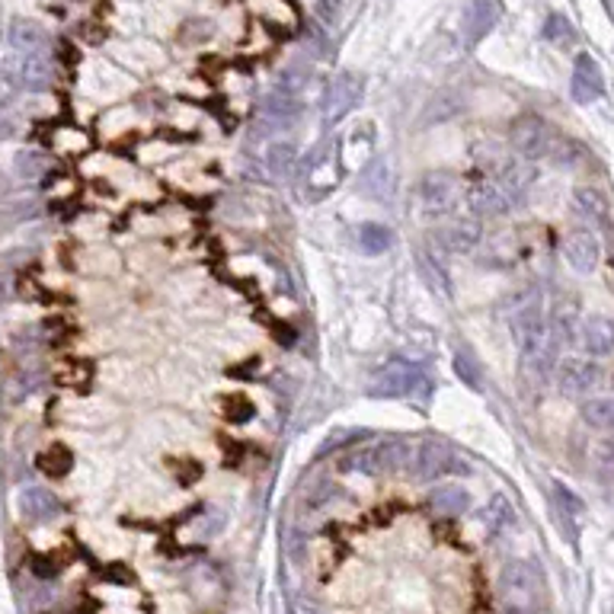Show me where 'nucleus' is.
<instances>
[{
  "instance_id": "nucleus-25",
  "label": "nucleus",
  "mask_w": 614,
  "mask_h": 614,
  "mask_svg": "<svg viewBox=\"0 0 614 614\" xmlns=\"http://www.w3.org/2000/svg\"><path fill=\"white\" fill-rule=\"evenodd\" d=\"M263 161H266V167H269L272 176L285 180V176H291V170H295L297 151H295V144H291V141H272L269 148H266Z\"/></svg>"
},
{
  "instance_id": "nucleus-18",
  "label": "nucleus",
  "mask_w": 614,
  "mask_h": 614,
  "mask_svg": "<svg viewBox=\"0 0 614 614\" xmlns=\"http://www.w3.org/2000/svg\"><path fill=\"white\" fill-rule=\"evenodd\" d=\"M52 81H54V68L45 48L23 54V87L33 90V93H45V90H52Z\"/></svg>"
},
{
  "instance_id": "nucleus-24",
  "label": "nucleus",
  "mask_w": 614,
  "mask_h": 614,
  "mask_svg": "<svg viewBox=\"0 0 614 614\" xmlns=\"http://www.w3.org/2000/svg\"><path fill=\"white\" fill-rule=\"evenodd\" d=\"M391 243H394V234L387 224L368 221L358 228V247H362L365 257H381L385 250H391Z\"/></svg>"
},
{
  "instance_id": "nucleus-36",
  "label": "nucleus",
  "mask_w": 614,
  "mask_h": 614,
  "mask_svg": "<svg viewBox=\"0 0 614 614\" xmlns=\"http://www.w3.org/2000/svg\"><path fill=\"white\" fill-rule=\"evenodd\" d=\"M224 525L221 512L218 509H202V515H199V538H211V534H218Z\"/></svg>"
},
{
  "instance_id": "nucleus-11",
  "label": "nucleus",
  "mask_w": 614,
  "mask_h": 614,
  "mask_svg": "<svg viewBox=\"0 0 614 614\" xmlns=\"http://www.w3.org/2000/svg\"><path fill=\"white\" fill-rule=\"evenodd\" d=\"M563 257H567L570 269H576L580 276H589V272L599 269L601 243H599V237H595V230L582 228V230L567 234V240H563Z\"/></svg>"
},
{
  "instance_id": "nucleus-39",
  "label": "nucleus",
  "mask_w": 614,
  "mask_h": 614,
  "mask_svg": "<svg viewBox=\"0 0 614 614\" xmlns=\"http://www.w3.org/2000/svg\"><path fill=\"white\" fill-rule=\"evenodd\" d=\"M611 387H614V372H611Z\"/></svg>"
},
{
  "instance_id": "nucleus-6",
  "label": "nucleus",
  "mask_w": 614,
  "mask_h": 614,
  "mask_svg": "<svg viewBox=\"0 0 614 614\" xmlns=\"http://www.w3.org/2000/svg\"><path fill=\"white\" fill-rule=\"evenodd\" d=\"M413 467H416L419 480H435L442 473H467V464L452 454L448 442L442 439H425L419 442V448L413 452Z\"/></svg>"
},
{
  "instance_id": "nucleus-37",
  "label": "nucleus",
  "mask_w": 614,
  "mask_h": 614,
  "mask_svg": "<svg viewBox=\"0 0 614 614\" xmlns=\"http://www.w3.org/2000/svg\"><path fill=\"white\" fill-rule=\"evenodd\" d=\"M336 10H339V0H320L317 4V14L324 23H333L336 20Z\"/></svg>"
},
{
  "instance_id": "nucleus-1",
  "label": "nucleus",
  "mask_w": 614,
  "mask_h": 614,
  "mask_svg": "<svg viewBox=\"0 0 614 614\" xmlns=\"http://www.w3.org/2000/svg\"><path fill=\"white\" fill-rule=\"evenodd\" d=\"M496 589H500V599L506 601L509 611H531L541 599L544 580L531 560H512L502 567Z\"/></svg>"
},
{
  "instance_id": "nucleus-38",
  "label": "nucleus",
  "mask_w": 614,
  "mask_h": 614,
  "mask_svg": "<svg viewBox=\"0 0 614 614\" xmlns=\"http://www.w3.org/2000/svg\"><path fill=\"white\" fill-rule=\"evenodd\" d=\"M307 614H324V611H317V608H311V611H307Z\"/></svg>"
},
{
  "instance_id": "nucleus-28",
  "label": "nucleus",
  "mask_w": 614,
  "mask_h": 614,
  "mask_svg": "<svg viewBox=\"0 0 614 614\" xmlns=\"http://www.w3.org/2000/svg\"><path fill=\"white\" fill-rule=\"evenodd\" d=\"M544 39L551 42V45H557V48H573L576 45L573 23H570L567 16H560V14H551V16H547V23H544Z\"/></svg>"
},
{
  "instance_id": "nucleus-8",
  "label": "nucleus",
  "mask_w": 614,
  "mask_h": 614,
  "mask_svg": "<svg viewBox=\"0 0 614 614\" xmlns=\"http://www.w3.org/2000/svg\"><path fill=\"white\" fill-rule=\"evenodd\" d=\"M362 77L356 74H336L330 83H326L324 93V122H339L346 112L356 109V102L362 100Z\"/></svg>"
},
{
  "instance_id": "nucleus-34",
  "label": "nucleus",
  "mask_w": 614,
  "mask_h": 614,
  "mask_svg": "<svg viewBox=\"0 0 614 614\" xmlns=\"http://www.w3.org/2000/svg\"><path fill=\"white\" fill-rule=\"evenodd\" d=\"M339 496V486L333 483V480H320V483H314L307 493H304V506L307 509H324L326 502H333Z\"/></svg>"
},
{
  "instance_id": "nucleus-5",
  "label": "nucleus",
  "mask_w": 614,
  "mask_h": 614,
  "mask_svg": "<svg viewBox=\"0 0 614 614\" xmlns=\"http://www.w3.org/2000/svg\"><path fill=\"white\" fill-rule=\"evenodd\" d=\"M509 144L519 157L525 161H541V157L554 154V132L541 115H519L509 132Z\"/></svg>"
},
{
  "instance_id": "nucleus-13",
  "label": "nucleus",
  "mask_w": 614,
  "mask_h": 614,
  "mask_svg": "<svg viewBox=\"0 0 614 614\" xmlns=\"http://www.w3.org/2000/svg\"><path fill=\"white\" fill-rule=\"evenodd\" d=\"M534 180H538L534 161H525V157H519V154L502 157L500 167H496V182H500L502 192H506L512 202H515V199H521L528 190H531Z\"/></svg>"
},
{
  "instance_id": "nucleus-29",
  "label": "nucleus",
  "mask_w": 614,
  "mask_h": 614,
  "mask_svg": "<svg viewBox=\"0 0 614 614\" xmlns=\"http://www.w3.org/2000/svg\"><path fill=\"white\" fill-rule=\"evenodd\" d=\"M14 167H16V173H20L23 180L35 182V180H42L48 170H52V163H48V157L39 154V151H20Z\"/></svg>"
},
{
  "instance_id": "nucleus-3",
  "label": "nucleus",
  "mask_w": 614,
  "mask_h": 614,
  "mask_svg": "<svg viewBox=\"0 0 614 614\" xmlns=\"http://www.w3.org/2000/svg\"><path fill=\"white\" fill-rule=\"evenodd\" d=\"M419 385H425L423 365L410 362V358H394V362L381 365L378 372L372 375L368 394H372V397L397 400V397H410Z\"/></svg>"
},
{
  "instance_id": "nucleus-17",
  "label": "nucleus",
  "mask_w": 614,
  "mask_h": 614,
  "mask_svg": "<svg viewBox=\"0 0 614 614\" xmlns=\"http://www.w3.org/2000/svg\"><path fill=\"white\" fill-rule=\"evenodd\" d=\"M580 320H582L580 297H576V295H563V297H557L554 307H551V320H547V326H551V330H554V336L563 343V339H576Z\"/></svg>"
},
{
  "instance_id": "nucleus-26",
  "label": "nucleus",
  "mask_w": 614,
  "mask_h": 614,
  "mask_svg": "<svg viewBox=\"0 0 614 614\" xmlns=\"http://www.w3.org/2000/svg\"><path fill=\"white\" fill-rule=\"evenodd\" d=\"M416 272L423 276V282L429 285L433 291H442V295H448V291H452V285H448L445 266H442L439 259L433 257V253L416 250Z\"/></svg>"
},
{
  "instance_id": "nucleus-33",
  "label": "nucleus",
  "mask_w": 614,
  "mask_h": 614,
  "mask_svg": "<svg viewBox=\"0 0 614 614\" xmlns=\"http://www.w3.org/2000/svg\"><path fill=\"white\" fill-rule=\"evenodd\" d=\"M454 375H458V378H461V385L473 387V391H477V387H480V381H483V375H480L477 358H473V356H467V352H458V356H454Z\"/></svg>"
},
{
  "instance_id": "nucleus-9",
  "label": "nucleus",
  "mask_w": 614,
  "mask_h": 614,
  "mask_svg": "<svg viewBox=\"0 0 614 614\" xmlns=\"http://www.w3.org/2000/svg\"><path fill=\"white\" fill-rule=\"evenodd\" d=\"M576 343L586 352L589 358H605L614 356V320L605 314H589L580 320V330H576Z\"/></svg>"
},
{
  "instance_id": "nucleus-35",
  "label": "nucleus",
  "mask_w": 614,
  "mask_h": 614,
  "mask_svg": "<svg viewBox=\"0 0 614 614\" xmlns=\"http://www.w3.org/2000/svg\"><path fill=\"white\" fill-rule=\"evenodd\" d=\"M557 502H560L563 512H567L570 519H576V521H580V519H582V512H586V506H582L580 496H576L573 490H567V486H563V483H557Z\"/></svg>"
},
{
  "instance_id": "nucleus-7",
  "label": "nucleus",
  "mask_w": 614,
  "mask_h": 614,
  "mask_svg": "<svg viewBox=\"0 0 614 614\" xmlns=\"http://www.w3.org/2000/svg\"><path fill=\"white\" fill-rule=\"evenodd\" d=\"M464 202L473 209L477 218H502L509 209H512V199L502 192V186L490 176L483 180H473L471 186L464 190Z\"/></svg>"
},
{
  "instance_id": "nucleus-21",
  "label": "nucleus",
  "mask_w": 614,
  "mask_h": 614,
  "mask_svg": "<svg viewBox=\"0 0 614 614\" xmlns=\"http://www.w3.org/2000/svg\"><path fill=\"white\" fill-rule=\"evenodd\" d=\"M23 90V52H7L0 58V106H10Z\"/></svg>"
},
{
  "instance_id": "nucleus-30",
  "label": "nucleus",
  "mask_w": 614,
  "mask_h": 614,
  "mask_svg": "<svg viewBox=\"0 0 614 614\" xmlns=\"http://www.w3.org/2000/svg\"><path fill=\"white\" fill-rule=\"evenodd\" d=\"M461 112V96L458 93H439L429 100V106H425V115L423 122L429 125V122H445L452 119V115Z\"/></svg>"
},
{
  "instance_id": "nucleus-32",
  "label": "nucleus",
  "mask_w": 614,
  "mask_h": 614,
  "mask_svg": "<svg viewBox=\"0 0 614 614\" xmlns=\"http://www.w3.org/2000/svg\"><path fill=\"white\" fill-rule=\"evenodd\" d=\"M592 464L599 467V471L605 473H614V433L611 435H599V439L592 442Z\"/></svg>"
},
{
  "instance_id": "nucleus-4",
  "label": "nucleus",
  "mask_w": 614,
  "mask_h": 614,
  "mask_svg": "<svg viewBox=\"0 0 614 614\" xmlns=\"http://www.w3.org/2000/svg\"><path fill=\"white\" fill-rule=\"evenodd\" d=\"M601 381V368L595 365V358L589 356H560L557 358V368H554V385L560 394L567 397H589V394L599 387Z\"/></svg>"
},
{
  "instance_id": "nucleus-20",
  "label": "nucleus",
  "mask_w": 614,
  "mask_h": 614,
  "mask_svg": "<svg viewBox=\"0 0 614 614\" xmlns=\"http://www.w3.org/2000/svg\"><path fill=\"white\" fill-rule=\"evenodd\" d=\"M580 419L589 425V429H599V433H614V394L586 397L580 404Z\"/></svg>"
},
{
  "instance_id": "nucleus-16",
  "label": "nucleus",
  "mask_w": 614,
  "mask_h": 614,
  "mask_svg": "<svg viewBox=\"0 0 614 614\" xmlns=\"http://www.w3.org/2000/svg\"><path fill=\"white\" fill-rule=\"evenodd\" d=\"M573 211L589 224V230L599 228V224H608V218H611V205H608L605 192L595 190V186H576Z\"/></svg>"
},
{
  "instance_id": "nucleus-10",
  "label": "nucleus",
  "mask_w": 614,
  "mask_h": 614,
  "mask_svg": "<svg viewBox=\"0 0 614 614\" xmlns=\"http://www.w3.org/2000/svg\"><path fill=\"white\" fill-rule=\"evenodd\" d=\"M570 90H573V100L589 106V102H599L605 96V74H601L599 61L592 54L580 52L573 61V81H570Z\"/></svg>"
},
{
  "instance_id": "nucleus-14",
  "label": "nucleus",
  "mask_w": 614,
  "mask_h": 614,
  "mask_svg": "<svg viewBox=\"0 0 614 614\" xmlns=\"http://www.w3.org/2000/svg\"><path fill=\"white\" fill-rule=\"evenodd\" d=\"M439 240L442 247L452 253H473L480 243H483V224H480L477 215L452 218V221L439 230Z\"/></svg>"
},
{
  "instance_id": "nucleus-19",
  "label": "nucleus",
  "mask_w": 614,
  "mask_h": 614,
  "mask_svg": "<svg viewBox=\"0 0 614 614\" xmlns=\"http://www.w3.org/2000/svg\"><path fill=\"white\" fill-rule=\"evenodd\" d=\"M429 509L433 515H445V519H454V515L467 512L471 509V493H467L464 486H435L433 493H429Z\"/></svg>"
},
{
  "instance_id": "nucleus-12",
  "label": "nucleus",
  "mask_w": 614,
  "mask_h": 614,
  "mask_svg": "<svg viewBox=\"0 0 614 614\" xmlns=\"http://www.w3.org/2000/svg\"><path fill=\"white\" fill-rule=\"evenodd\" d=\"M502 20V0H467L464 10V42L480 45V39L493 33V26Z\"/></svg>"
},
{
  "instance_id": "nucleus-27",
  "label": "nucleus",
  "mask_w": 614,
  "mask_h": 614,
  "mask_svg": "<svg viewBox=\"0 0 614 614\" xmlns=\"http://www.w3.org/2000/svg\"><path fill=\"white\" fill-rule=\"evenodd\" d=\"M512 521H515L512 502H509L506 496H493V500H490V506L483 509V525H486V531L500 534V531H506V528L512 525Z\"/></svg>"
},
{
  "instance_id": "nucleus-23",
  "label": "nucleus",
  "mask_w": 614,
  "mask_h": 614,
  "mask_svg": "<svg viewBox=\"0 0 614 614\" xmlns=\"http://www.w3.org/2000/svg\"><path fill=\"white\" fill-rule=\"evenodd\" d=\"M10 45H14V52H39V48H45V33H42L39 23L33 20H14L10 23Z\"/></svg>"
},
{
  "instance_id": "nucleus-2",
  "label": "nucleus",
  "mask_w": 614,
  "mask_h": 614,
  "mask_svg": "<svg viewBox=\"0 0 614 614\" xmlns=\"http://www.w3.org/2000/svg\"><path fill=\"white\" fill-rule=\"evenodd\" d=\"M464 202V182L448 170H429L419 180V209L429 218H448Z\"/></svg>"
},
{
  "instance_id": "nucleus-22",
  "label": "nucleus",
  "mask_w": 614,
  "mask_h": 614,
  "mask_svg": "<svg viewBox=\"0 0 614 614\" xmlns=\"http://www.w3.org/2000/svg\"><path fill=\"white\" fill-rule=\"evenodd\" d=\"M372 454H375V467H378V473L400 471V467H406V464H410V458H413L410 445H406L404 439L378 442V445H372Z\"/></svg>"
},
{
  "instance_id": "nucleus-31",
  "label": "nucleus",
  "mask_w": 614,
  "mask_h": 614,
  "mask_svg": "<svg viewBox=\"0 0 614 614\" xmlns=\"http://www.w3.org/2000/svg\"><path fill=\"white\" fill-rule=\"evenodd\" d=\"M39 467L45 473H52V477H64V473L71 471V452L68 448H61V445H52L48 452H42Z\"/></svg>"
},
{
  "instance_id": "nucleus-15",
  "label": "nucleus",
  "mask_w": 614,
  "mask_h": 614,
  "mask_svg": "<svg viewBox=\"0 0 614 614\" xmlns=\"http://www.w3.org/2000/svg\"><path fill=\"white\" fill-rule=\"evenodd\" d=\"M20 512L29 521H52L61 515V500L45 486H26L20 493Z\"/></svg>"
}]
</instances>
